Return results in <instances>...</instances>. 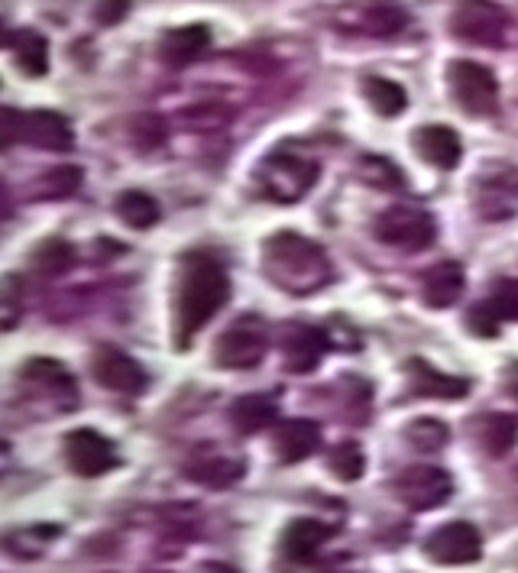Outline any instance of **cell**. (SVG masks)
<instances>
[{
    "instance_id": "obj_1",
    "label": "cell",
    "mask_w": 518,
    "mask_h": 573,
    "mask_svg": "<svg viewBox=\"0 0 518 573\" xmlns=\"http://www.w3.org/2000/svg\"><path fill=\"white\" fill-rule=\"evenodd\" d=\"M231 298V279L224 266L208 253H191L182 266L179 295H176V337L186 347Z\"/></svg>"
},
{
    "instance_id": "obj_2",
    "label": "cell",
    "mask_w": 518,
    "mask_h": 573,
    "mask_svg": "<svg viewBox=\"0 0 518 573\" xmlns=\"http://www.w3.org/2000/svg\"><path fill=\"white\" fill-rule=\"evenodd\" d=\"M263 273L273 286L283 288L285 295H315L334 279V266L325 246L292 231L266 240Z\"/></svg>"
},
{
    "instance_id": "obj_3",
    "label": "cell",
    "mask_w": 518,
    "mask_h": 573,
    "mask_svg": "<svg viewBox=\"0 0 518 573\" xmlns=\"http://www.w3.org/2000/svg\"><path fill=\"white\" fill-rule=\"evenodd\" d=\"M318 176H321V166L308 156H298V152H273L256 169L260 191L276 204L302 201L311 191V185L318 182Z\"/></svg>"
},
{
    "instance_id": "obj_4",
    "label": "cell",
    "mask_w": 518,
    "mask_h": 573,
    "mask_svg": "<svg viewBox=\"0 0 518 573\" xmlns=\"http://www.w3.org/2000/svg\"><path fill=\"white\" fill-rule=\"evenodd\" d=\"M447 85L451 95L457 100L461 110H467L471 117H493L499 107V82L496 75L473 62V59H457L447 65Z\"/></svg>"
},
{
    "instance_id": "obj_5",
    "label": "cell",
    "mask_w": 518,
    "mask_h": 573,
    "mask_svg": "<svg viewBox=\"0 0 518 573\" xmlns=\"http://www.w3.org/2000/svg\"><path fill=\"white\" fill-rule=\"evenodd\" d=\"M509 13L493 0H461L451 13V33L471 46H503Z\"/></svg>"
},
{
    "instance_id": "obj_6",
    "label": "cell",
    "mask_w": 518,
    "mask_h": 573,
    "mask_svg": "<svg viewBox=\"0 0 518 573\" xmlns=\"http://www.w3.org/2000/svg\"><path fill=\"white\" fill-rule=\"evenodd\" d=\"M269 350V331L256 315H243L234 321L214 347V363L221 370H253Z\"/></svg>"
},
{
    "instance_id": "obj_7",
    "label": "cell",
    "mask_w": 518,
    "mask_h": 573,
    "mask_svg": "<svg viewBox=\"0 0 518 573\" xmlns=\"http://www.w3.org/2000/svg\"><path fill=\"white\" fill-rule=\"evenodd\" d=\"M377 237L385 246H395L402 253H419V250H427L434 243L437 224L422 208L395 204V208L382 211L377 217Z\"/></svg>"
},
{
    "instance_id": "obj_8",
    "label": "cell",
    "mask_w": 518,
    "mask_h": 573,
    "mask_svg": "<svg viewBox=\"0 0 518 573\" xmlns=\"http://www.w3.org/2000/svg\"><path fill=\"white\" fill-rule=\"evenodd\" d=\"M395 496L402 506H409L412 512H431L437 506H444L454 492V479L447 470L431 467V464H412L405 467L395 482H392Z\"/></svg>"
},
{
    "instance_id": "obj_9",
    "label": "cell",
    "mask_w": 518,
    "mask_h": 573,
    "mask_svg": "<svg viewBox=\"0 0 518 573\" xmlns=\"http://www.w3.org/2000/svg\"><path fill=\"white\" fill-rule=\"evenodd\" d=\"M424 554L434 564L444 567H461V564H473L483 554V538L471 522H447V526L434 528L424 541Z\"/></svg>"
},
{
    "instance_id": "obj_10",
    "label": "cell",
    "mask_w": 518,
    "mask_h": 573,
    "mask_svg": "<svg viewBox=\"0 0 518 573\" xmlns=\"http://www.w3.org/2000/svg\"><path fill=\"white\" fill-rule=\"evenodd\" d=\"M65 460L78 477H101L117 467V450L104 434L78 428L65 437Z\"/></svg>"
},
{
    "instance_id": "obj_11",
    "label": "cell",
    "mask_w": 518,
    "mask_h": 573,
    "mask_svg": "<svg viewBox=\"0 0 518 573\" xmlns=\"http://www.w3.org/2000/svg\"><path fill=\"white\" fill-rule=\"evenodd\" d=\"M95 380L104 389H114V392H124V395H137L142 385H146V373L142 367L120 353V350H101L95 357Z\"/></svg>"
},
{
    "instance_id": "obj_12",
    "label": "cell",
    "mask_w": 518,
    "mask_h": 573,
    "mask_svg": "<svg viewBox=\"0 0 518 573\" xmlns=\"http://www.w3.org/2000/svg\"><path fill=\"white\" fill-rule=\"evenodd\" d=\"M328 353V337L321 335L318 328H288L283 340V357L285 370L288 373H311L321 357Z\"/></svg>"
},
{
    "instance_id": "obj_13",
    "label": "cell",
    "mask_w": 518,
    "mask_h": 573,
    "mask_svg": "<svg viewBox=\"0 0 518 573\" xmlns=\"http://www.w3.org/2000/svg\"><path fill=\"white\" fill-rule=\"evenodd\" d=\"M321 447V428L311 418H288L276 431V454L283 464L308 460Z\"/></svg>"
},
{
    "instance_id": "obj_14",
    "label": "cell",
    "mask_w": 518,
    "mask_h": 573,
    "mask_svg": "<svg viewBox=\"0 0 518 573\" xmlns=\"http://www.w3.org/2000/svg\"><path fill=\"white\" fill-rule=\"evenodd\" d=\"M208 46H211V30L201 26V23H191V26L169 30L159 43V55H162L166 65L182 68V65H191L194 59H201Z\"/></svg>"
},
{
    "instance_id": "obj_15",
    "label": "cell",
    "mask_w": 518,
    "mask_h": 573,
    "mask_svg": "<svg viewBox=\"0 0 518 573\" xmlns=\"http://www.w3.org/2000/svg\"><path fill=\"white\" fill-rule=\"evenodd\" d=\"M464 295V266L454 259H444L427 269L422 283V298L427 308H451Z\"/></svg>"
},
{
    "instance_id": "obj_16",
    "label": "cell",
    "mask_w": 518,
    "mask_h": 573,
    "mask_svg": "<svg viewBox=\"0 0 518 573\" xmlns=\"http://www.w3.org/2000/svg\"><path fill=\"white\" fill-rule=\"evenodd\" d=\"M509 172H499L496 179H483L476 189V208L489 221H506L518 211V176L506 179Z\"/></svg>"
},
{
    "instance_id": "obj_17",
    "label": "cell",
    "mask_w": 518,
    "mask_h": 573,
    "mask_svg": "<svg viewBox=\"0 0 518 573\" xmlns=\"http://www.w3.org/2000/svg\"><path fill=\"white\" fill-rule=\"evenodd\" d=\"M409 385L415 395H424V399H464L471 392V382L461 380V376H447V373H437L431 363L424 360H412L409 363Z\"/></svg>"
},
{
    "instance_id": "obj_18",
    "label": "cell",
    "mask_w": 518,
    "mask_h": 573,
    "mask_svg": "<svg viewBox=\"0 0 518 573\" xmlns=\"http://www.w3.org/2000/svg\"><path fill=\"white\" fill-rule=\"evenodd\" d=\"M405 23H409V13H405L399 3H392V0L360 7L357 17L350 20V26H353L357 33H367V36H373V40H389V36L402 33Z\"/></svg>"
},
{
    "instance_id": "obj_19",
    "label": "cell",
    "mask_w": 518,
    "mask_h": 573,
    "mask_svg": "<svg viewBox=\"0 0 518 573\" xmlns=\"http://www.w3.org/2000/svg\"><path fill=\"white\" fill-rule=\"evenodd\" d=\"M415 149L422 152L431 166H437V169H457L461 166V156H464V146H461L457 130L441 127V124H431V127L419 130Z\"/></svg>"
},
{
    "instance_id": "obj_20",
    "label": "cell",
    "mask_w": 518,
    "mask_h": 573,
    "mask_svg": "<svg viewBox=\"0 0 518 573\" xmlns=\"http://www.w3.org/2000/svg\"><path fill=\"white\" fill-rule=\"evenodd\" d=\"M330 538V528L318 519H295L283 531V554L292 561H311L325 541Z\"/></svg>"
},
{
    "instance_id": "obj_21",
    "label": "cell",
    "mask_w": 518,
    "mask_h": 573,
    "mask_svg": "<svg viewBox=\"0 0 518 573\" xmlns=\"http://www.w3.org/2000/svg\"><path fill=\"white\" fill-rule=\"evenodd\" d=\"M276 418H279V405L266 392L243 395V399H236L234 408H231V422H234V428L240 434H260V431L269 428Z\"/></svg>"
},
{
    "instance_id": "obj_22",
    "label": "cell",
    "mask_w": 518,
    "mask_h": 573,
    "mask_svg": "<svg viewBox=\"0 0 518 573\" xmlns=\"http://www.w3.org/2000/svg\"><path fill=\"white\" fill-rule=\"evenodd\" d=\"M23 140L43 146V149H68L72 130L59 114L33 110V114H23Z\"/></svg>"
},
{
    "instance_id": "obj_23",
    "label": "cell",
    "mask_w": 518,
    "mask_h": 573,
    "mask_svg": "<svg viewBox=\"0 0 518 573\" xmlns=\"http://www.w3.org/2000/svg\"><path fill=\"white\" fill-rule=\"evenodd\" d=\"M473 434H476V441L483 444L486 454L503 457V454H509L512 444H516L518 422L512 415H479V418L473 422Z\"/></svg>"
},
{
    "instance_id": "obj_24",
    "label": "cell",
    "mask_w": 518,
    "mask_h": 573,
    "mask_svg": "<svg viewBox=\"0 0 518 573\" xmlns=\"http://www.w3.org/2000/svg\"><path fill=\"white\" fill-rule=\"evenodd\" d=\"M114 211H117V217L127 224V227H134V231H146V227H152L156 221H159V204H156V198H149L146 191H124L120 198H117V204H114Z\"/></svg>"
},
{
    "instance_id": "obj_25",
    "label": "cell",
    "mask_w": 518,
    "mask_h": 573,
    "mask_svg": "<svg viewBox=\"0 0 518 573\" xmlns=\"http://www.w3.org/2000/svg\"><path fill=\"white\" fill-rule=\"evenodd\" d=\"M363 97L370 100V107L377 110L379 117H399L409 104V95H405L402 85H395L389 78H379V75L363 78Z\"/></svg>"
},
{
    "instance_id": "obj_26",
    "label": "cell",
    "mask_w": 518,
    "mask_h": 573,
    "mask_svg": "<svg viewBox=\"0 0 518 573\" xmlns=\"http://www.w3.org/2000/svg\"><path fill=\"white\" fill-rule=\"evenodd\" d=\"M17 65H20V68H23L27 75H33V78L46 75V72H49V46H46V40H43L40 33L27 30V33H20V36H17Z\"/></svg>"
},
{
    "instance_id": "obj_27",
    "label": "cell",
    "mask_w": 518,
    "mask_h": 573,
    "mask_svg": "<svg viewBox=\"0 0 518 573\" xmlns=\"http://www.w3.org/2000/svg\"><path fill=\"white\" fill-rule=\"evenodd\" d=\"M328 467L330 474H334L337 479L353 482V479L363 477V470H367V457H363L360 444L343 441V444H337V447L328 454Z\"/></svg>"
},
{
    "instance_id": "obj_28",
    "label": "cell",
    "mask_w": 518,
    "mask_h": 573,
    "mask_svg": "<svg viewBox=\"0 0 518 573\" xmlns=\"http://www.w3.org/2000/svg\"><path fill=\"white\" fill-rule=\"evenodd\" d=\"M405 441L415 447V450H424V454H434L441 450L447 441H451V428L437 418H419L405 428Z\"/></svg>"
},
{
    "instance_id": "obj_29",
    "label": "cell",
    "mask_w": 518,
    "mask_h": 573,
    "mask_svg": "<svg viewBox=\"0 0 518 573\" xmlns=\"http://www.w3.org/2000/svg\"><path fill=\"white\" fill-rule=\"evenodd\" d=\"M243 474L240 464H231V460H214V464H201V467H191L189 477L204 482V486H228L234 482L236 477Z\"/></svg>"
},
{
    "instance_id": "obj_30",
    "label": "cell",
    "mask_w": 518,
    "mask_h": 573,
    "mask_svg": "<svg viewBox=\"0 0 518 573\" xmlns=\"http://www.w3.org/2000/svg\"><path fill=\"white\" fill-rule=\"evenodd\" d=\"M360 176L370 182V185H377V189H395L399 185V169L395 166H389L382 156H367L363 159V166H360Z\"/></svg>"
},
{
    "instance_id": "obj_31",
    "label": "cell",
    "mask_w": 518,
    "mask_h": 573,
    "mask_svg": "<svg viewBox=\"0 0 518 573\" xmlns=\"http://www.w3.org/2000/svg\"><path fill=\"white\" fill-rule=\"evenodd\" d=\"M493 308H496V315L503 318V321H518V283L512 279H503L496 291H493V298H486Z\"/></svg>"
},
{
    "instance_id": "obj_32",
    "label": "cell",
    "mask_w": 518,
    "mask_h": 573,
    "mask_svg": "<svg viewBox=\"0 0 518 573\" xmlns=\"http://www.w3.org/2000/svg\"><path fill=\"white\" fill-rule=\"evenodd\" d=\"M471 331L473 335H479V337H493V335H499V328L506 325L499 315H496V308L489 305V301H479L476 308L471 311Z\"/></svg>"
},
{
    "instance_id": "obj_33",
    "label": "cell",
    "mask_w": 518,
    "mask_h": 573,
    "mask_svg": "<svg viewBox=\"0 0 518 573\" xmlns=\"http://www.w3.org/2000/svg\"><path fill=\"white\" fill-rule=\"evenodd\" d=\"M23 140V114L13 107H0V149Z\"/></svg>"
},
{
    "instance_id": "obj_34",
    "label": "cell",
    "mask_w": 518,
    "mask_h": 573,
    "mask_svg": "<svg viewBox=\"0 0 518 573\" xmlns=\"http://www.w3.org/2000/svg\"><path fill=\"white\" fill-rule=\"evenodd\" d=\"M134 0H101L95 10V20L101 26H117L127 13H130Z\"/></svg>"
},
{
    "instance_id": "obj_35",
    "label": "cell",
    "mask_w": 518,
    "mask_h": 573,
    "mask_svg": "<svg viewBox=\"0 0 518 573\" xmlns=\"http://www.w3.org/2000/svg\"><path fill=\"white\" fill-rule=\"evenodd\" d=\"M509 392H512V395L518 399V367L512 370V373H509Z\"/></svg>"
},
{
    "instance_id": "obj_36",
    "label": "cell",
    "mask_w": 518,
    "mask_h": 573,
    "mask_svg": "<svg viewBox=\"0 0 518 573\" xmlns=\"http://www.w3.org/2000/svg\"><path fill=\"white\" fill-rule=\"evenodd\" d=\"M10 43V36H7V30H3V23H0V46H7Z\"/></svg>"
},
{
    "instance_id": "obj_37",
    "label": "cell",
    "mask_w": 518,
    "mask_h": 573,
    "mask_svg": "<svg viewBox=\"0 0 518 573\" xmlns=\"http://www.w3.org/2000/svg\"><path fill=\"white\" fill-rule=\"evenodd\" d=\"M204 573H234V571H228V567H208Z\"/></svg>"
}]
</instances>
